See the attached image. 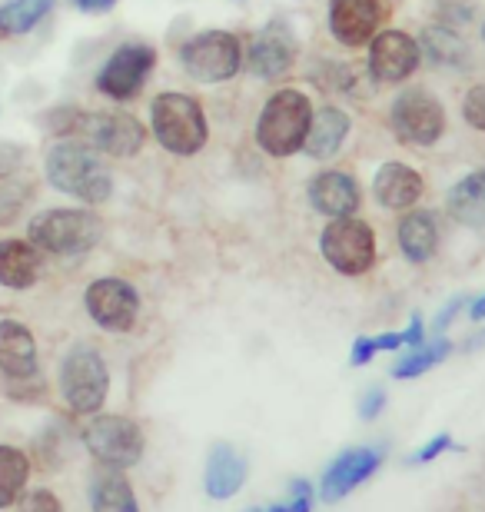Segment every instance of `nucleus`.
Here are the masks:
<instances>
[{
  "instance_id": "nucleus-26",
  "label": "nucleus",
  "mask_w": 485,
  "mask_h": 512,
  "mask_svg": "<svg viewBox=\"0 0 485 512\" xmlns=\"http://www.w3.org/2000/svg\"><path fill=\"white\" fill-rule=\"evenodd\" d=\"M30 479V459L14 446H0V509L20 503Z\"/></svg>"
},
{
  "instance_id": "nucleus-6",
  "label": "nucleus",
  "mask_w": 485,
  "mask_h": 512,
  "mask_svg": "<svg viewBox=\"0 0 485 512\" xmlns=\"http://www.w3.org/2000/svg\"><path fill=\"white\" fill-rule=\"evenodd\" d=\"M180 64L200 84H223V80L240 74L243 44L230 30H203V34H196L183 44Z\"/></svg>"
},
{
  "instance_id": "nucleus-34",
  "label": "nucleus",
  "mask_w": 485,
  "mask_h": 512,
  "mask_svg": "<svg viewBox=\"0 0 485 512\" xmlns=\"http://www.w3.org/2000/svg\"><path fill=\"white\" fill-rule=\"evenodd\" d=\"M446 449H459V446L452 443V436H449V433H439L436 439H429V443L422 446L416 456H412V463H419V466H422V463H432V459H439L442 453H446Z\"/></svg>"
},
{
  "instance_id": "nucleus-42",
  "label": "nucleus",
  "mask_w": 485,
  "mask_h": 512,
  "mask_svg": "<svg viewBox=\"0 0 485 512\" xmlns=\"http://www.w3.org/2000/svg\"><path fill=\"white\" fill-rule=\"evenodd\" d=\"M482 40H485V24H482Z\"/></svg>"
},
{
  "instance_id": "nucleus-2",
  "label": "nucleus",
  "mask_w": 485,
  "mask_h": 512,
  "mask_svg": "<svg viewBox=\"0 0 485 512\" xmlns=\"http://www.w3.org/2000/svg\"><path fill=\"white\" fill-rule=\"evenodd\" d=\"M309 120H313V107H309L306 94H299V90H276L266 100L260 120H256V140H260V147L270 157H290V153L303 150Z\"/></svg>"
},
{
  "instance_id": "nucleus-13",
  "label": "nucleus",
  "mask_w": 485,
  "mask_h": 512,
  "mask_svg": "<svg viewBox=\"0 0 485 512\" xmlns=\"http://www.w3.org/2000/svg\"><path fill=\"white\" fill-rule=\"evenodd\" d=\"M383 17V0H329V30L346 47L369 44L383 27Z\"/></svg>"
},
{
  "instance_id": "nucleus-14",
  "label": "nucleus",
  "mask_w": 485,
  "mask_h": 512,
  "mask_svg": "<svg viewBox=\"0 0 485 512\" xmlns=\"http://www.w3.org/2000/svg\"><path fill=\"white\" fill-rule=\"evenodd\" d=\"M419 60H422L419 40H412L402 30H383V34L373 37V47H369V70L383 84L406 80L419 67Z\"/></svg>"
},
{
  "instance_id": "nucleus-3",
  "label": "nucleus",
  "mask_w": 485,
  "mask_h": 512,
  "mask_svg": "<svg viewBox=\"0 0 485 512\" xmlns=\"http://www.w3.org/2000/svg\"><path fill=\"white\" fill-rule=\"evenodd\" d=\"M150 124L157 133L160 147L177 153V157H193V153L203 150L206 137H210V127H206V114L203 107L196 104L187 94H160L150 107Z\"/></svg>"
},
{
  "instance_id": "nucleus-32",
  "label": "nucleus",
  "mask_w": 485,
  "mask_h": 512,
  "mask_svg": "<svg viewBox=\"0 0 485 512\" xmlns=\"http://www.w3.org/2000/svg\"><path fill=\"white\" fill-rule=\"evenodd\" d=\"M462 117H466V124L472 130L485 133V84L472 87L466 94V100H462Z\"/></svg>"
},
{
  "instance_id": "nucleus-4",
  "label": "nucleus",
  "mask_w": 485,
  "mask_h": 512,
  "mask_svg": "<svg viewBox=\"0 0 485 512\" xmlns=\"http://www.w3.org/2000/svg\"><path fill=\"white\" fill-rule=\"evenodd\" d=\"M103 223L90 210H44L30 220V243L54 256H77L97 247Z\"/></svg>"
},
{
  "instance_id": "nucleus-31",
  "label": "nucleus",
  "mask_w": 485,
  "mask_h": 512,
  "mask_svg": "<svg viewBox=\"0 0 485 512\" xmlns=\"http://www.w3.org/2000/svg\"><path fill=\"white\" fill-rule=\"evenodd\" d=\"M30 187L17 173H0V220H14L17 210L24 207Z\"/></svg>"
},
{
  "instance_id": "nucleus-21",
  "label": "nucleus",
  "mask_w": 485,
  "mask_h": 512,
  "mask_svg": "<svg viewBox=\"0 0 485 512\" xmlns=\"http://www.w3.org/2000/svg\"><path fill=\"white\" fill-rule=\"evenodd\" d=\"M349 137V114L339 107H323L319 114L309 120V133L303 140V150L313 160H329L343 150V143Z\"/></svg>"
},
{
  "instance_id": "nucleus-12",
  "label": "nucleus",
  "mask_w": 485,
  "mask_h": 512,
  "mask_svg": "<svg viewBox=\"0 0 485 512\" xmlns=\"http://www.w3.org/2000/svg\"><path fill=\"white\" fill-rule=\"evenodd\" d=\"M84 303H87V313L94 316V323L103 326V330H110V333L133 330L137 313H140L137 290H133L127 280H113V276L90 283Z\"/></svg>"
},
{
  "instance_id": "nucleus-35",
  "label": "nucleus",
  "mask_w": 485,
  "mask_h": 512,
  "mask_svg": "<svg viewBox=\"0 0 485 512\" xmlns=\"http://www.w3.org/2000/svg\"><path fill=\"white\" fill-rule=\"evenodd\" d=\"M386 406V393L379 386H373L369 393L363 396V403H359V413H363V419H376L379 409Z\"/></svg>"
},
{
  "instance_id": "nucleus-30",
  "label": "nucleus",
  "mask_w": 485,
  "mask_h": 512,
  "mask_svg": "<svg viewBox=\"0 0 485 512\" xmlns=\"http://www.w3.org/2000/svg\"><path fill=\"white\" fill-rule=\"evenodd\" d=\"M399 346H406V340H402V333L359 336V340L353 343V356H349V363H353V366H366L376 353H383V350H399Z\"/></svg>"
},
{
  "instance_id": "nucleus-23",
  "label": "nucleus",
  "mask_w": 485,
  "mask_h": 512,
  "mask_svg": "<svg viewBox=\"0 0 485 512\" xmlns=\"http://www.w3.org/2000/svg\"><path fill=\"white\" fill-rule=\"evenodd\" d=\"M399 247L412 263H426L439 250V223L429 210H412L399 223Z\"/></svg>"
},
{
  "instance_id": "nucleus-29",
  "label": "nucleus",
  "mask_w": 485,
  "mask_h": 512,
  "mask_svg": "<svg viewBox=\"0 0 485 512\" xmlns=\"http://www.w3.org/2000/svg\"><path fill=\"white\" fill-rule=\"evenodd\" d=\"M449 353H452L449 340H436V343H429V346H416V350H412L406 360H399L396 366H392V376H396V380H412V376H422V373H429L432 366H439Z\"/></svg>"
},
{
  "instance_id": "nucleus-37",
  "label": "nucleus",
  "mask_w": 485,
  "mask_h": 512,
  "mask_svg": "<svg viewBox=\"0 0 485 512\" xmlns=\"http://www.w3.org/2000/svg\"><path fill=\"white\" fill-rule=\"evenodd\" d=\"M462 306H466V296H452V300L442 306V313L436 316V333H442L452 320H456V313L462 310Z\"/></svg>"
},
{
  "instance_id": "nucleus-41",
  "label": "nucleus",
  "mask_w": 485,
  "mask_h": 512,
  "mask_svg": "<svg viewBox=\"0 0 485 512\" xmlns=\"http://www.w3.org/2000/svg\"><path fill=\"white\" fill-rule=\"evenodd\" d=\"M482 346H485V333H476V336H472V340L466 343V350H482Z\"/></svg>"
},
{
  "instance_id": "nucleus-36",
  "label": "nucleus",
  "mask_w": 485,
  "mask_h": 512,
  "mask_svg": "<svg viewBox=\"0 0 485 512\" xmlns=\"http://www.w3.org/2000/svg\"><path fill=\"white\" fill-rule=\"evenodd\" d=\"M270 512H309V486L306 483H293V503L273 506Z\"/></svg>"
},
{
  "instance_id": "nucleus-1",
  "label": "nucleus",
  "mask_w": 485,
  "mask_h": 512,
  "mask_svg": "<svg viewBox=\"0 0 485 512\" xmlns=\"http://www.w3.org/2000/svg\"><path fill=\"white\" fill-rule=\"evenodd\" d=\"M47 180L60 193L77 197L84 203H103L113 193L110 170L103 167L94 147L87 143L64 140L47 153Z\"/></svg>"
},
{
  "instance_id": "nucleus-40",
  "label": "nucleus",
  "mask_w": 485,
  "mask_h": 512,
  "mask_svg": "<svg viewBox=\"0 0 485 512\" xmlns=\"http://www.w3.org/2000/svg\"><path fill=\"white\" fill-rule=\"evenodd\" d=\"M472 320H485V296H479L476 303H472V310H469Z\"/></svg>"
},
{
  "instance_id": "nucleus-16",
  "label": "nucleus",
  "mask_w": 485,
  "mask_h": 512,
  "mask_svg": "<svg viewBox=\"0 0 485 512\" xmlns=\"http://www.w3.org/2000/svg\"><path fill=\"white\" fill-rule=\"evenodd\" d=\"M359 183L343 170H323L309 183V203L323 213V217H353L359 210Z\"/></svg>"
},
{
  "instance_id": "nucleus-15",
  "label": "nucleus",
  "mask_w": 485,
  "mask_h": 512,
  "mask_svg": "<svg viewBox=\"0 0 485 512\" xmlns=\"http://www.w3.org/2000/svg\"><path fill=\"white\" fill-rule=\"evenodd\" d=\"M296 64V37L293 30L273 20L266 24L250 44V70L263 80H276L283 74H290V67Z\"/></svg>"
},
{
  "instance_id": "nucleus-17",
  "label": "nucleus",
  "mask_w": 485,
  "mask_h": 512,
  "mask_svg": "<svg viewBox=\"0 0 485 512\" xmlns=\"http://www.w3.org/2000/svg\"><path fill=\"white\" fill-rule=\"evenodd\" d=\"M379 459L383 456L369 446L349 449V453L339 456L323 476V499L326 503H339V499L353 493L359 483H366V479L379 469Z\"/></svg>"
},
{
  "instance_id": "nucleus-28",
  "label": "nucleus",
  "mask_w": 485,
  "mask_h": 512,
  "mask_svg": "<svg viewBox=\"0 0 485 512\" xmlns=\"http://www.w3.org/2000/svg\"><path fill=\"white\" fill-rule=\"evenodd\" d=\"M90 503H94V512H140L137 496L120 473L100 476L94 483V493H90Z\"/></svg>"
},
{
  "instance_id": "nucleus-5",
  "label": "nucleus",
  "mask_w": 485,
  "mask_h": 512,
  "mask_svg": "<svg viewBox=\"0 0 485 512\" xmlns=\"http://www.w3.org/2000/svg\"><path fill=\"white\" fill-rule=\"evenodd\" d=\"M67 120V133L80 137L87 147L110 153V157H137L143 143H147V130H143L140 120L130 114H117V110H97V114L67 110Z\"/></svg>"
},
{
  "instance_id": "nucleus-10",
  "label": "nucleus",
  "mask_w": 485,
  "mask_h": 512,
  "mask_svg": "<svg viewBox=\"0 0 485 512\" xmlns=\"http://www.w3.org/2000/svg\"><path fill=\"white\" fill-rule=\"evenodd\" d=\"M392 133L402 143H412V147H432L442 130H446V110L436 97H429L426 90H406V94L396 97L389 114Z\"/></svg>"
},
{
  "instance_id": "nucleus-18",
  "label": "nucleus",
  "mask_w": 485,
  "mask_h": 512,
  "mask_svg": "<svg viewBox=\"0 0 485 512\" xmlns=\"http://www.w3.org/2000/svg\"><path fill=\"white\" fill-rule=\"evenodd\" d=\"M0 370L10 380H30L37 373V343L24 323H0Z\"/></svg>"
},
{
  "instance_id": "nucleus-43",
  "label": "nucleus",
  "mask_w": 485,
  "mask_h": 512,
  "mask_svg": "<svg viewBox=\"0 0 485 512\" xmlns=\"http://www.w3.org/2000/svg\"><path fill=\"white\" fill-rule=\"evenodd\" d=\"M250 512H263V509H250Z\"/></svg>"
},
{
  "instance_id": "nucleus-25",
  "label": "nucleus",
  "mask_w": 485,
  "mask_h": 512,
  "mask_svg": "<svg viewBox=\"0 0 485 512\" xmlns=\"http://www.w3.org/2000/svg\"><path fill=\"white\" fill-rule=\"evenodd\" d=\"M419 50L436 67H449V70H459L469 60L466 44H462V37L452 27H429L419 40Z\"/></svg>"
},
{
  "instance_id": "nucleus-38",
  "label": "nucleus",
  "mask_w": 485,
  "mask_h": 512,
  "mask_svg": "<svg viewBox=\"0 0 485 512\" xmlns=\"http://www.w3.org/2000/svg\"><path fill=\"white\" fill-rule=\"evenodd\" d=\"M422 336H426V330H422V316H412V323H409V330H402V340H406V346H422Z\"/></svg>"
},
{
  "instance_id": "nucleus-22",
  "label": "nucleus",
  "mask_w": 485,
  "mask_h": 512,
  "mask_svg": "<svg viewBox=\"0 0 485 512\" xmlns=\"http://www.w3.org/2000/svg\"><path fill=\"white\" fill-rule=\"evenodd\" d=\"M40 276V250L24 240H0V286L30 290Z\"/></svg>"
},
{
  "instance_id": "nucleus-7",
  "label": "nucleus",
  "mask_w": 485,
  "mask_h": 512,
  "mask_svg": "<svg viewBox=\"0 0 485 512\" xmlns=\"http://www.w3.org/2000/svg\"><path fill=\"white\" fill-rule=\"evenodd\" d=\"M319 250L333 270L359 276L376 263V233L366 220L336 217L319 237Z\"/></svg>"
},
{
  "instance_id": "nucleus-33",
  "label": "nucleus",
  "mask_w": 485,
  "mask_h": 512,
  "mask_svg": "<svg viewBox=\"0 0 485 512\" xmlns=\"http://www.w3.org/2000/svg\"><path fill=\"white\" fill-rule=\"evenodd\" d=\"M17 512H64V506H60V499L50 489H34V493L20 496Z\"/></svg>"
},
{
  "instance_id": "nucleus-9",
  "label": "nucleus",
  "mask_w": 485,
  "mask_h": 512,
  "mask_svg": "<svg viewBox=\"0 0 485 512\" xmlns=\"http://www.w3.org/2000/svg\"><path fill=\"white\" fill-rule=\"evenodd\" d=\"M84 443L97 463L110 469H130L143 456V429L127 416H97L84 429Z\"/></svg>"
},
{
  "instance_id": "nucleus-24",
  "label": "nucleus",
  "mask_w": 485,
  "mask_h": 512,
  "mask_svg": "<svg viewBox=\"0 0 485 512\" xmlns=\"http://www.w3.org/2000/svg\"><path fill=\"white\" fill-rule=\"evenodd\" d=\"M446 210L462 227H485V170L469 173L449 190Z\"/></svg>"
},
{
  "instance_id": "nucleus-20",
  "label": "nucleus",
  "mask_w": 485,
  "mask_h": 512,
  "mask_svg": "<svg viewBox=\"0 0 485 512\" xmlns=\"http://www.w3.org/2000/svg\"><path fill=\"white\" fill-rule=\"evenodd\" d=\"M373 197L389 210H409L422 197V177L406 163H383L373 180Z\"/></svg>"
},
{
  "instance_id": "nucleus-27",
  "label": "nucleus",
  "mask_w": 485,
  "mask_h": 512,
  "mask_svg": "<svg viewBox=\"0 0 485 512\" xmlns=\"http://www.w3.org/2000/svg\"><path fill=\"white\" fill-rule=\"evenodd\" d=\"M50 7H54V0H7L0 7V34L7 37L27 34V30H34L50 14Z\"/></svg>"
},
{
  "instance_id": "nucleus-39",
  "label": "nucleus",
  "mask_w": 485,
  "mask_h": 512,
  "mask_svg": "<svg viewBox=\"0 0 485 512\" xmlns=\"http://www.w3.org/2000/svg\"><path fill=\"white\" fill-rule=\"evenodd\" d=\"M74 4L80 7V10H87V14H100V10H110L117 0H74Z\"/></svg>"
},
{
  "instance_id": "nucleus-44",
  "label": "nucleus",
  "mask_w": 485,
  "mask_h": 512,
  "mask_svg": "<svg viewBox=\"0 0 485 512\" xmlns=\"http://www.w3.org/2000/svg\"><path fill=\"white\" fill-rule=\"evenodd\" d=\"M459 4H462V0H459Z\"/></svg>"
},
{
  "instance_id": "nucleus-8",
  "label": "nucleus",
  "mask_w": 485,
  "mask_h": 512,
  "mask_svg": "<svg viewBox=\"0 0 485 512\" xmlns=\"http://www.w3.org/2000/svg\"><path fill=\"white\" fill-rule=\"evenodd\" d=\"M107 389L110 373L103 356L90 346H77L60 366V393H64L67 406L74 413H97L103 399H107Z\"/></svg>"
},
{
  "instance_id": "nucleus-19",
  "label": "nucleus",
  "mask_w": 485,
  "mask_h": 512,
  "mask_svg": "<svg viewBox=\"0 0 485 512\" xmlns=\"http://www.w3.org/2000/svg\"><path fill=\"white\" fill-rule=\"evenodd\" d=\"M246 473H250V466H246L240 449L230 443L213 446L210 463H206V493L210 499H233L243 489Z\"/></svg>"
},
{
  "instance_id": "nucleus-11",
  "label": "nucleus",
  "mask_w": 485,
  "mask_h": 512,
  "mask_svg": "<svg viewBox=\"0 0 485 512\" xmlns=\"http://www.w3.org/2000/svg\"><path fill=\"white\" fill-rule=\"evenodd\" d=\"M157 64V54L147 44H123L113 50L110 60L97 74V90L113 100H130L140 94V87L150 80V70Z\"/></svg>"
}]
</instances>
